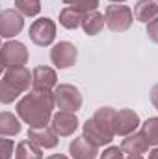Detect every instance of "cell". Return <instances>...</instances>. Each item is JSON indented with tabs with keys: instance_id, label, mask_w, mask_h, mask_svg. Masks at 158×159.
I'll return each mask as SVG.
<instances>
[{
	"instance_id": "cell-1",
	"label": "cell",
	"mask_w": 158,
	"mask_h": 159,
	"mask_svg": "<svg viewBox=\"0 0 158 159\" xmlns=\"http://www.w3.org/2000/svg\"><path fill=\"white\" fill-rule=\"evenodd\" d=\"M54 93L52 91H37L32 89L28 94H24L17 104V113L24 124L30 128H43L52 120L54 109Z\"/></svg>"
},
{
	"instance_id": "cell-2",
	"label": "cell",
	"mask_w": 158,
	"mask_h": 159,
	"mask_svg": "<svg viewBox=\"0 0 158 159\" xmlns=\"http://www.w3.org/2000/svg\"><path fill=\"white\" fill-rule=\"evenodd\" d=\"M54 104L60 111H73L77 113L82 107V94L71 83H60L54 91Z\"/></svg>"
},
{
	"instance_id": "cell-3",
	"label": "cell",
	"mask_w": 158,
	"mask_h": 159,
	"mask_svg": "<svg viewBox=\"0 0 158 159\" xmlns=\"http://www.w3.org/2000/svg\"><path fill=\"white\" fill-rule=\"evenodd\" d=\"M104 17H106V26L112 32H126L134 22V11L128 6H119V4L108 6Z\"/></svg>"
},
{
	"instance_id": "cell-4",
	"label": "cell",
	"mask_w": 158,
	"mask_h": 159,
	"mask_svg": "<svg viewBox=\"0 0 158 159\" xmlns=\"http://www.w3.org/2000/svg\"><path fill=\"white\" fill-rule=\"evenodd\" d=\"M0 57L4 69L24 67L28 63V50L21 41H6L0 50Z\"/></svg>"
},
{
	"instance_id": "cell-5",
	"label": "cell",
	"mask_w": 158,
	"mask_h": 159,
	"mask_svg": "<svg viewBox=\"0 0 158 159\" xmlns=\"http://www.w3.org/2000/svg\"><path fill=\"white\" fill-rule=\"evenodd\" d=\"M77 59H78V50L69 41H62L54 44L50 50V61L56 69H69L77 63Z\"/></svg>"
},
{
	"instance_id": "cell-6",
	"label": "cell",
	"mask_w": 158,
	"mask_h": 159,
	"mask_svg": "<svg viewBox=\"0 0 158 159\" xmlns=\"http://www.w3.org/2000/svg\"><path fill=\"white\" fill-rule=\"evenodd\" d=\"M28 35H30V39H32L34 44L48 46L54 41V37H56V22L52 19H47V17L37 19V20L32 22Z\"/></svg>"
},
{
	"instance_id": "cell-7",
	"label": "cell",
	"mask_w": 158,
	"mask_h": 159,
	"mask_svg": "<svg viewBox=\"0 0 158 159\" xmlns=\"http://www.w3.org/2000/svg\"><path fill=\"white\" fill-rule=\"evenodd\" d=\"M2 83H6L7 87H11L15 93L21 94L30 89V85L34 83V78L26 67H15V69H6Z\"/></svg>"
},
{
	"instance_id": "cell-8",
	"label": "cell",
	"mask_w": 158,
	"mask_h": 159,
	"mask_svg": "<svg viewBox=\"0 0 158 159\" xmlns=\"http://www.w3.org/2000/svg\"><path fill=\"white\" fill-rule=\"evenodd\" d=\"M24 28V19L22 13L17 9H4L0 13V35L4 39H11L17 34H21V30Z\"/></svg>"
},
{
	"instance_id": "cell-9",
	"label": "cell",
	"mask_w": 158,
	"mask_h": 159,
	"mask_svg": "<svg viewBox=\"0 0 158 159\" xmlns=\"http://www.w3.org/2000/svg\"><path fill=\"white\" fill-rule=\"evenodd\" d=\"M50 126L54 128V131L60 137H71L78 128V117L73 111H58L52 117Z\"/></svg>"
},
{
	"instance_id": "cell-10",
	"label": "cell",
	"mask_w": 158,
	"mask_h": 159,
	"mask_svg": "<svg viewBox=\"0 0 158 159\" xmlns=\"http://www.w3.org/2000/svg\"><path fill=\"white\" fill-rule=\"evenodd\" d=\"M140 115L132 109H119L116 113V135L119 137H126L130 133L136 131V128L140 126Z\"/></svg>"
},
{
	"instance_id": "cell-11",
	"label": "cell",
	"mask_w": 158,
	"mask_h": 159,
	"mask_svg": "<svg viewBox=\"0 0 158 159\" xmlns=\"http://www.w3.org/2000/svg\"><path fill=\"white\" fill-rule=\"evenodd\" d=\"M32 78H34L32 89H37V91H52V89L58 87V74L50 67H45V65L36 67L32 70Z\"/></svg>"
},
{
	"instance_id": "cell-12",
	"label": "cell",
	"mask_w": 158,
	"mask_h": 159,
	"mask_svg": "<svg viewBox=\"0 0 158 159\" xmlns=\"http://www.w3.org/2000/svg\"><path fill=\"white\" fill-rule=\"evenodd\" d=\"M82 131H84V137L95 144V146H104V144H110L114 141V135H110L108 131H104L93 119H87L82 126Z\"/></svg>"
},
{
	"instance_id": "cell-13",
	"label": "cell",
	"mask_w": 158,
	"mask_h": 159,
	"mask_svg": "<svg viewBox=\"0 0 158 159\" xmlns=\"http://www.w3.org/2000/svg\"><path fill=\"white\" fill-rule=\"evenodd\" d=\"M60 135L54 131L52 126H43V128H30L28 129V139H32L41 148H56Z\"/></svg>"
},
{
	"instance_id": "cell-14",
	"label": "cell",
	"mask_w": 158,
	"mask_h": 159,
	"mask_svg": "<svg viewBox=\"0 0 158 159\" xmlns=\"http://www.w3.org/2000/svg\"><path fill=\"white\" fill-rule=\"evenodd\" d=\"M69 154L73 159H95L99 154V146L91 144L84 135L77 137L69 144Z\"/></svg>"
},
{
	"instance_id": "cell-15",
	"label": "cell",
	"mask_w": 158,
	"mask_h": 159,
	"mask_svg": "<svg viewBox=\"0 0 158 159\" xmlns=\"http://www.w3.org/2000/svg\"><path fill=\"white\" fill-rule=\"evenodd\" d=\"M121 150L125 152V154H128V156H141V154H145L147 150H149V143H147V139L141 135V131L140 133H130V135H126L125 139H123V143H121Z\"/></svg>"
},
{
	"instance_id": "cell-16",
	"label": "cell",
	"mask_w": 158,
	"mask_h": 159,
	"mask_svg": "<svg viewBox=\"0 0 158 159\" xmlns=\"http://www.w3.org/2000/svg\"><path fill=\"white\" fill-rule=\"evenodd\" d=\"M116 113L117 111L114 107H99L91 119L95 120L104 131H108L110 135L116 137Z\"/></svg>"
},
{
	"instance_id": "cell-17",
	"label": "cell",
	"mask_w": 158,
	"mask_h": 159,
	"mask_svg": "<svg viewBox=\"0 0 158 159\" xmlns=\"http://www.w3.org/2000/svg\"><path fill=\"white\" fill-rule=\"evenodd\" d=\"M106 24V17L99 11H89L82 17V30L87 34V35H97L101 34V30L104 28Z\"/></svg>"
},
{
	"instance_id": "cell-18",
	"label": "cell",
	"mask_w": 158,
	"mask_h": 159,
	"mask_svg": "<svg viewBox=\"0 0 158 159\" xmlns=\"http://www.w3.org/2000/svg\"><path fill=\"white\" fill-rule=\"evenodd\" d=\"M158 17V4L155 0H138L134 6V19L141 22H149Z\"/></svg>"
},
{
	"instance_id": "cell-19",
	"label": "cell",
	"mask_w": 158,
	"mask_h": 159,
	"mask_svg": "<svg viewBox=\"0 0 158 159\" xmlns=\"http://www.w3.org/2000/svg\"><path fill=\"white\" fill-rule=\"evenodd\" d=\"M39 144H36L32 139H24L15 146V159H43Z\"/></svg>"
},
{
	"instance_id": "cell-20",
	"label": "cell",
	"mask_w": 158,
	"mask_h": 159,
	"mask_svg": "<svg viewBox=\"0 0 158 159\" xmlns=\"http://www.w3.org/2000/svg\"><path fill=\"white\" fill-rule=\"evenodd\" d=\"M82 17L84 13H80L75 7H63L60 11V24L67 30H77L78 26H82Z\"/></svg>"
},
{
	"instance_id": "cell-21",
	"label": "cell",
	"mask_w": 158,
	"mask_h": 159,
	"mask_svg": "<svg viewBox=\"0 0 158 159\" xmlns=\"http://www.w3.org/2000/svg\"><path fill=\"white\" fill-rule=\"evenodd\" d=\"M21 131V122L19 119L9 113V111H4L0 115V135L2 137H9V135H17Z\"/></svg>"
},
{
	"instance_id": "cell-22",
	"label": "cell",
	"mask_w": 158,
	"mask_h": 159,
	"mask_svg": "<svg viewBox=\"0 0 158 159\" xmlns=\"http://www.w3.org/2000/svg\"><path fill=\"white\" fill-rule=\"evenodd\" d=\"M141 135L147 139L149 146H158V117H151L141 124Z\"/></svg>"
},
{
	"instance_id": "cell-23",
	"label": "cell",
	"mask_w": 158,
	"mask_h": 159,
	"mask_svg": "<svg viewBox=\"0 0 158 159\" xmlns=\"http://www.w3.org/2000/svg\"><path fill=\"white\" fill-rule=\"evenodd\" d=\"M15 9L26 17H36L41 11V0H15Z\"/></svg>"
},
{
	"instance_id": "cell-24",
	"label": "cell",
	"mask_w": 158,
	"mask_h": 159,
	"mask_svg": "<svg viewBox=\"0 0 158 159\" xmlns=\"http://www.w3.org/2000/svg\"><path fill=\"white\" fill-rule=\"evenodd\" d=\"M63 4H67L69 7L78 9L80 13H89V11H97L99 7V0H62Z\"/></svg>"
},
{
	"instance_id": "cell-25",
	"label": "cell",
	"mask_w": 158,
	"mask_h": 159,
	"mask_svg": "<svg viewBox=\"0 0 158 159\" xmlns=\"http://www.w3.org/2000/svg\"><path fill=\"white\" fill-rule=\"evenodd\" d=\"M0 146H2V150H0V159H9L13 156V150H15V144H13V141L11 139H0Z\"/></svg>"
},
{
	"instance_id": "cell-26",
	"label": "cell",
	"mask_w": 158,
	"mask_h": 159,
	"mask_svg": "<svg viewBox=\"0 0 158 159\" xmlns=\"http://www.w3.org/2000/svg\"><path fill=\"white\" fill-rule=\"evenodd\" d=\"M123 150L121 146H108L102 154H101V159H123Z\"/></svg>"
},
{
	"instance_id": "cell-27",
	"label": "cell",
	"mask_w": 158,
	"mask_h": 159,
	"mask_svg": "<svg viewBox=\"0 0 158 159\" xmlns=\"http://www.w3.org/2000/svg\"><path fill=\"white\" fill-rule=\"evenodd\" d=\"M147 35H149V39L153 43L158 44V17H155L153 20L147 22Z\"/></svg>"
},
{
	"instance_id": "cell-28",
	"label": "cell",
	"mask_w": 158,
	"mask_h": 159,
	"mask_svg": "<svg viewBox=\"0 0 158 159\" xmlns=\"http://www.w3.org/2000/svg\"><path fill=\"white\" fill-rule=\"evenodd\" d=\"M151 102H153V106L158 109V83L153 85V89H151Z\"/></svg>"
},
{
	"instance_id": "cell-29",
	"label": "cell",
	"mask_w": 158,
	"mask_h": 159,
	"mask_svg": "<svg viewBox=\"0 0 158 159\" xmlns=\"http://www.w3.org/2000/svg\"><path fill=\"white\" fill-rule=\"evenodd\" d=\"M149 159H158V146H155V148L149 152Z\"/></svg>"
},
{
	"instance_id": "cell-30",
	"label": "cell",
	"mask_w": 158,
	"mask_h": 159,
	"mask_svg": "<svg viewBox=\"0 0 158 159\" xmlns=\"http://www.w3.org/2000/svg\"><path fill=\"white\" fill-rule=\"evenodd\" d=\"M47 159H69V157L63 156V154H52V156H48Z\"/></svg>"
},
{
	"instance_id": "cell-31",
	"label": "cell",
	"mask_w": 158,
	"mask_h": 159,
	"mask_svg": "<svg viewBox=\"0 0 158 159\" xmlns=\"http://www.w3.org/2000/svg\"><path fill=\"white\" fill-rule=\"evenodd\" d=\"M126 159H143V157H141V156H128Z\"/></svg>"
},
{
	"instance_id": "cell-32",
	"label": "cell",
	"mask_w": 158,
	"mask_h": 159,
	"mask_svg": "<svg viewBox=\"0 0 158 159\" xmlns=\"http://www.w3.org/2000/svg\"><path fill=\"white\" fill-rule=\"evenodd\" d=\"M110 2H116V4H121V2H126V0H110Z\"/></svg>"
},
{
	"instance_id": "cell-33",
	"label": "cell",
	"mask_w": 158,
	"mask_h": 159,
	"mask_svg": "<svg viewBox=\"0 0 158 159\" xmlns=\"http://www.w3.org/2000/svg\"><path fill=\"white\" fill-rule=\"evenodd\" d=\"M156 2H158V0H156Z\"/></svg>"
}]
</instances>
